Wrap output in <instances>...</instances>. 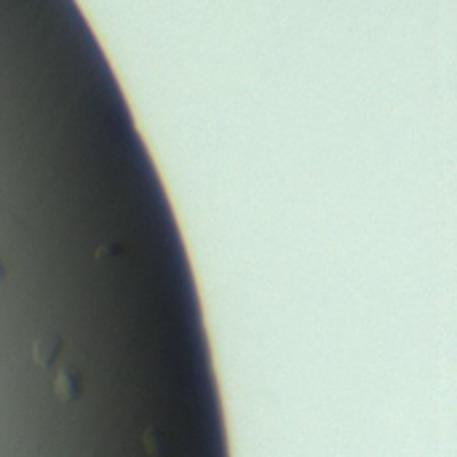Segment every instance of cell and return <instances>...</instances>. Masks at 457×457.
<instances>
[{
    "label": "cell",
    "instance_id": "cell-1",
    "mask_svg": "<svg viewBox=\"0 0 457 457\" xmlns=\"http://www.w3.org/2000/svg\"><path fill=\"white\" fill-rule=\"evenodd\" d=\"M83 377L78 369H70V366H59L54 372V380H51V390L62 399V401H75L83 396Z\"/></svg>",
    "mask_w": 457,
    "mask_h": 457
},
{
    "label": "cell",
    "instance_id": "cell-2",
    "mask_svg": "<svg viewBox=\"0 0 457 457\" xmlns=\"http://www.w3.org/2000/svg\"><path fill=\"white\" fill-rule=\"evenodd\" d=\"M62 348H65V339L59 335H43L38 337V339H32L30 353H32V361L41 369H51L59 361V356H62Z\"/></svg>",
    "mask_w": 457,
    "mask_h": 457
},
{
    "label": "cell",
    "instance_id": "cell-3",
    "mask_svg": "<svg viewBox=\"0 0 457 457\" xmlns=\"http://www.w3.org/2000/svg\"><path fill=\"white\" fill-rule=\"evenodd\" d=\"M3 278H5V265L0 263V281H3Z\"/></svg>",
    "mask_w": 457,
    "mask_h": 457
}]
</instances>
